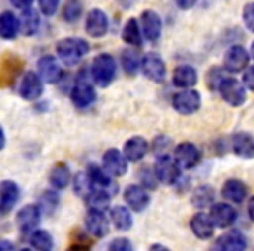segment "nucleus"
Here are the masks:
<instances>
[{
    "label": "nucleus",
    "mask_w": 254,
    "mask_h": 251,
    "mask_svg": "<svg viewBox=\"0 0 254 251\" xmlns=\"http://www.w3.org/2000/svg\"><path fill=\"white\" fill-rule=\"evenodd\" d=\"M85 227L94 237H103L108 234L110 223L108 218L105 216V213L101 209H91L85 216Z\"/></svg>",
    "instance_id": "17"
},
{
    "label": "nucleus",
    "mask_w": 254,
    "mask_h": 251,
    "mask_svg": "<svg viewBox=\"0 0 254 251\" xmlns=\"http://www.w3.org/2000/svg\"><path fill=\"white\" fill-rule=\"evenodd\" d=\"M141 28L146 39L155 42L160 37V33H162V19H160V16L155 11H150L148 9V11H145L141 14Z\"/></svg>",
    "instance_id": "19"
},
{
    "label": "nucleus",
    "mask_w": 254,
    "mask_h": 251,
    "mask_svg": "<svg viewBox=\"0 0 254 251\" xmlns=\"http://www.w3.org/2000/svg\"><path fill=\"white\" fill-rule=\"evenodd\" d=\"M174 4L180 9H183V11H188V9H191L197 4V0H174Z\"/></svg>",
    "instance_id": "47"
},
{
    "label": "nucleus",
    "mask_w": 254,
    "mask_h": 251,
    "mask_svg": "<svg viewBox=\"0 0 254 251\" xmlns=\"http://www.w3.org/2000/svg\"><path fill=\"white\" fill-rule=\"evenodd\" d=\"M110 197H112V192L105 190V188H94L91 194L85 197L89 209H106L110 204Z\"/></svg>",
    "instance_id": "32"
},
{
    "label": "nucleus",
    "mask_w": 254,
    "mask_h": 251,
    "mask_svg": "<svg viewBox=\"0 0 254 251\" xmlns=\"http://www.w3.org/2000/svg\"><path fill=\"white\" fill-rule=\"evenodd\" d=\"M117 72V63L113 60V56L110 54H99L92 60L91 65V75L92 81L99 85V87H106L112 84V81L115 79Z\"/></svg>",
    "instance_id": "2"
},
{
    "label": "nucleus",
    "mask_w": 254,
    "mask_h": 251,
    "mask_svg": "<svg viewBox=\"0 0 254 251\" xmlns=\"http://www.w3.org/2000/svg\"><path fill=\"white\" fill-rule=\"evenodd\" d=\"M60 0H39V7L44 16H53L56 14Z\"/></svg>",
    "instance_id": "42"
},
{
    "label": "nucleus",
    "mask_w": 254,
    "mask_h": 251,
    "mask_svg": "<svg viewBox=\"0 0 254 251\" xmlns=\"http://www.w3.org/2000/svg\"><path fill=\"white\" fill-rule=\"evenodd\" d=\"M155 173L160 183L174 185L181 176V167L176 163V159H169V157H160L157 159L155 164Z\"/></svg>",
    "instance_id": "7"
},
{
    "label": "nucleus",
    "mask_w": 254,
    "mask_h": 251,
    "mask_svg": "<svg viewBox=\"0 0 254 251\" xmlns=\"http://www.w3.org/2000/svg\"><path fill=\"white\" fill-rule=\"evenodd\" d=\"M223 197L233 204H242L247 197V187L240 180H228L221 188Z\"/></svg>",
    "instance_id": "25"
},
{
    "label": "nucleus",
    "mask_w": 254,
    "mask_h": 251,
    "mask_svg": "<svg viewBox=\"0 0 254 251\" xmlns=\"http://www.w3.org/2000/svg\"><path fill=\"white\" fill-rule=\"evenodd\" d=\"M249 65V53L246 47L242 46H232L225 53V60H223V67L230 74H239V72L246 70Z\"/></svg>",
    "instance_id": "6"
},
{
    "label": "nucleus",
    "mask_w": 254,
    "mask_h": 251,
    "mask_svg": "<svg viewBox=\"0 0 254 251\" xmlns=\"http://www.w3.org/2000/svg\"><path fill=\"white\" fill-rule=\"evenodd\" d=\"M23 68V61L18 58H4L2 61V82L4 85H9L12 81H16L19 70Z\"/></svg>",
    "instance_id": "30"
},
{
    "label": "nucleus",
    "mask_w": 254,
    "mask_h": 251,
    "mask_svg": "<svg viewBox=\"0 0 254 251\" xmlns=\"http://www.w3.org/2000/svg\"><path fill=\"white\" fill-rule=\"evenodd\" d=\"M219 94H221V98L225 99L228 105L232 106H240L244 105V101H246V85L240 84L237 79H223L221 84H219Z\"/></svg>",
    "instance_id": "4"
},
{
    "label": "nucleus",
    "mask_w": 254,
    "mask_h": 251,
    "mask_svg": "<svg viewBox=\"0 0 254 251\" xmlns=\"http://www.w3.org/2000/svg\"><path fill=\"white\" fill-rule=\"evenodd\" d=\"M82 16V2L80 0H66L63 7V19L68 23L78 21Z\"/></svg>",
    "instance_id": "38"
},
{
    "label": "nucleus",
    "mask_w": 254,
    "mask_h": 251,
    "mask_svg": "<svg viewBox=\"0 0 254 251\" xmlns=\"http://www.w3.org/2000/svg\"><path fill=\"white\" fill-rule=\"evenodd\" d=\"M129 209L124 208V206H113L110 209V218H112V223L115 225V229L129 230L132 227V215Z\"/></svg>",
    "instance_id": "29"
},
{
    "label": "nucleus",
    "mask_w": 254,
    "mask_h": 251,
    "mask_svg": "<svg viewBox=\"0 0 254 251\" xmlns=\"http://www.w3.org/2000/svg\"><path fill=\"white\" fill-rule=\"evenodd\" d=\"M141 70L153 82H162L166 79V63L159 54H146L143 58Z\"/></svg>",
    "instance_id": "12"
},
{
    "label": "nucleus",
    "mask_w": 254,
    "mask_h": 251,
    "mask_svg": "<svg viewBox=\"0 0 254 251\" xmlns=\"http://www.w3.org/2000/svg\"><path fill=\"white\" fill-rule=\"evenodd\" d=\"M18 201H19V187L14 181L4 180L2 181V187H0V209H2V213L7 215Z\"/></svg>",
    "instance_id": "18"
},
{
    "label": "nucleus",
    "mask_w": 254,
    "mask_h": 251,
    "mask_svg": "<svg viewBox=\"0 0 254 251\" xmlns=\"http://www.w3.org/2000/svg\"><path fill=\"white\" fill-rule=\"evenodd\" d=\"M44 85H42V77L35 72H26L23 75V81L19 84V94L23 99H28V101H35L42 96Z\"/></svg>",
    "instance_id": "8"
},
{
    "label": "nucleus",
    "mask_w": 254,
    "mask_h": 251,
    "mask_svg": "<svg viewBox=\"0 0 254 251\" xmlns=\"http://www.w3.org/2000/svg\"><path fill=\"white\" fill-rule=\"evenodd\" d=\"M143 63V60H139V54L134 49H127L122 53V67L129 75H136L139 70V65Z\"/></svg>",
    "instance_id": "35"
},
{
    "label": "nucleus",
    "mask_w": 254,
    "mask_h": 251,
    "mask_svg": "<svg viewBox=\"0 0 254 251\" xmlns=\"http://www.w3.org/2000/svg\"><path fill=\"white\" fill-rule=\"evenodd\" d=\"M148 152V142H146L143 136H132L131 140H127L126 145H124V154L129 161L132 163H138Z\"/></svg>",
    "instance_id": "24"
},
{
    "label": "nucleus",
    "mask_w": 254,
    "mask_h": 251,
    "mask_svg": "<svg viewBox=\"0 0 254 251\" xmlns=\"http://www.w3.org/2000/svg\"><path fill=\"white\" fill-rule=\"evenodd\" d=\"M11 4L14 5L16 9H21V11H25V9L32 7L33 0H11Z\"/></svg>",
    "instance_id": "46"
},
{
    "label": "nucleus",
    "mask_w": 254,
    "mask_h": 251,
    "mask_svg": "<svg viewBox=\"0 0 254 251\" xmlns=\"http://www.w3.org/2000/svg\"><path fill=\"white\" fill-rule=\"evenodd\" d=\"M58 201H60V197H58L56 192H53V190L44 192V194L40 195V209H42V213H46V215H51V213L56 209Z\"/></svg>",
    "instance_id": "39"
},
{
    "label": "nucleus",
    "mask_w": 254,
    "mask_h": 251,
    "mask_svg": "<svg viewBox=\"0 0 254 251\" xmlns=\"http://www.w3.org/2000/svg\"><path fill=\"white\" fill-rule=\"evenodd\" d=\"M30 244H32L35 250L40 251H51L53 250V237L47 230H35V232L30 236Z\"/></svg>",
    "instance_id": "37"
},
{
    "label": "nucleus",
    "mask_w": 254,
    "mask_h": 251,
    "mask_svg": "<svg viewBox=\"0 0 254 251\" xmlns=\"http://www.w3.org/2000/svg\"><path fill=\"white\" fill-rule=\"evenodd\" d=\"M127 157L126 154L119 152L117 149H110L103 156V167L112 176H124L127 173Z\"/></svg>",
    "instance_id": "10"
},
{
    "label": "nucleus",
    "mask_w": 254,
    "mask_h": 251,
    "mask_svg": "<svg viewBox=\"0 0 254 251\" xmlns=\"http://www.w3.org/2000/svg\"><path fill=\"white\" fill-rule=\"evenodd\" d=\"M56 53L66 67H73L89 53V46L82 39H63L58 42Z\"/></svg>",
    "instance_id": "1"
},
{
    "label": "nucleus",
    "mask_w": 254,
    "mask_h": 251,
    "mask_svg": "<svg viewBox=\"0 0 254 251\" xmlns=\"http://www.w3.org/2000/svg\"><path fill=\"white\" fill-rule=\"evenodd\" d=\"M214 248L223 251H242L247 248V241L240 232L232 230V232H226L221 237H218V241L214 243Z\"/></svg>",
    "instance_id": "21"
},
{
    "label": "nucleus",
    "mask_w": 254,
    "mask_h": 251,
    "mask_svg": "<svg viewBox=\"0 0 254 251\" xmlns=\"http://www.w3.org/2000/svg\"><path fill=\"white\" fill-rule=\"evenodd\" d=\"M40 216H42V209L37 204H28L25 208L19 209L18 216H16V223H18L19 230L21 232H32L40 222Z\"/></svg>",
    "instance_id": "11"
},
{
    "label": "nucleus",
    "mask_w": 254,
    "mask_h": 251,
    "mask_svg": "<svg viewBox=\"0 0 254 251\" xmlns=\"http://www.w3.org/2000/svg\"><path fill=\"white\" fill-rule=\"evenodd\" d=\"M171 145H173V142H171L169 136H157L155 140H153V145H152V150L153 154H155L157 159H160V157H167V152H169Z\"/></svg>",
    "instance_id": "40"
},
{
    "label": "nucleus",
    "mask_w": 254,
    "mask_h": 251,
    "mask_svg": "<svg viewBox=\"0 0 254 251\" xmlns=\"http://www.w3.org/2000/svg\"><path fill=\"white\" fill-rule=\"evenodd\" d=\"M124 201L132 211H145L150 204V194L145 190V187L141 185H131V187H127L126 192H124Z\"/></svg>",
    "instance_id": "9"
},
{
    "label": "nucleus",
    "mask_w": 254,
    "mask_h": 251,
    "mask_svg": "<svg viewBox=\"0 0 254 251\" xmlns=\"http://www.w3.org/2000/svg\"><path fill=\"white\" fill-rule=\"evenodd\" d=\"M37 68H39V75L42 77V81L54 84V82L60 81L61 77V68L58 65L56 58L53 56H42L37 61Z\"/></svg>",
    "instance_id": "22"
},
{
    "label": "nucleus",
    "mask_w": 254,
    "mask_h": 251,
    "mask_svg": "<svg viewBox=\"0 0 254 251\" xmlns=\"http://www.w3.org/2000/svg\"><path fill=\"white\" fill-rule=\"evenodd\" d=\"M70 98L77 108H87V106H91L96 101V91L89 82L78 81L73 85V89H71Z\"/></svg>",
    "instance_id": "13"
},
{
    "label": "nucleus",
    "mask_w": 254,
    "mask_h": 251,
    "mask_svg": "<svg viewBox=\"0 0 254 251\" xmlns=\"http://www.w3.org/2000/svg\"><path fill=\"white\" fill-rule=\"evenodd\" d=\"M85 30L91 37L99 39V37H105L108 32V18L101 9H92L91 12L85 18Z\"/></svg>",
    "instance_id": "14"
},
{
    "label": "nucleus",
    "mask_w": 254,
    "mask_h": 251,
    "mask_svg": "<svg viewBox=\"0 0 254 251\" xmlns=\"http://www.w3.org/2000/svg\"><path fill=\"white\" fill-rule=\"evenodd\" d=\"M211 216L214 220L216 227L225 229V227H230L237 220V209L228 202H218V204H212Z\"/></svg>",
    "instance_id": "16"
},
{
    "label": "nucleus",
    "mask_w": 254,
    "mask_h": 251,
    "mask_svg": "<svg viewBox=\"0 0 254 251\" xmlns=\"http://www.w3.org/2000/svg\"><path fill=\"white\" fill-rule=\"evenodd\" d=\"M122 39H124V42L131 44V46L141 47L143 37H141V32H139L138 19L131 18L129 21L126 23V26H124V32H122Z\"/></svg>",
    "instance_id": "31"
},
{
    "label": "nucleus",
    "mask_w": 254,
    "mask_h": 251,
    "mask_svg": "<svg viewBox=\"0 0 254 251\" xmlns=\"http://www.w3.org/2000/svg\"><path fill=\"white\" fill-rule=\"evenodd\" d=\"M39 25H40L39 14H37L32 7L25 9V12H23V16H21V32L25 33V35L32 37V35H35V33H37Z\"/></svg>",
    "instance_id": "33"
},
{
    "label": "nucleus",
    "mask_w": 254,
    "mask_h": 251,
    "mask_svg": "<svg viewBox=\"0 0 254 251\" xmlns=\"http://www.w3.org/2000/svg\"><path fill=\"white\" fill-rule=\"evenodd\" d=\"M19 32H21V19L16 18L12 12L5 11L0 18V35H2V39L11 40Z\"/></svg>",
    "instance_id": "26"
},
{
    "label": "nucleus",
    "mask_w": 254,
    "mask_h": 251,
    "mask_svg": "<svg viewBox=\"0 0 254 251\" xmlns=\"http://www.w3.org/2000/svg\"><path fill=\"white\" fill-rule=\"evenodd\" d=\"M242 18H244V23H246L247 30L254 33V2H251V4L244 5Z\"/></svg>",
    "instance_id": "41"
},
{
    "label": "nucleus",
    "mask_w": 254,
    "mask_h": 251,
    "mask_svg": "<svg viewBox=\"0 0 254 251\" xmlns=\"http://www.w3.org/2000/svg\"><path fill=\"white\" fill-rule=\"evenodd\" d=\"M108 248L113 251H131L132 244L129 243L126 237H117V239H113L112 243L108 244Z\"/></svg>",
    "instance_id": "44"
},
{
    "label": "nucleus",
    "mask_w": 254,
    "mask_h": 251,
    "mask_svg": "<svg viewBox=\"0 0 254 251\" xmlns=\"http://www.w3.org/2000/svg\"><path fill=\"white\" fill-rule=\"evenodd\" d=\"M141 178H143V183H145V187L146 188H155L157 187V173H155V167L153 169H150L148 166L145 167V171H143V174H141Z\"/></svg>",
    "instance_id": "43"
},
{
    "label": "nucleus",
    "mask_w": 254,
    "mask_h": 251,
    "mask_svg": "<svg viewBox=\"0 0 254 251\" xmlns=\"http://www.w3.org/2000/svg\"><path fill=\"white\" fill-rule=\"evenodd\" d=\"M232 150L235 156L242 159H253L254 157V136L246 131H239L232 136Z\"/></svg>",
    "instance_id": "15"
},
{
    "label": "nucleus",
    "mask_w": 254,
    "mask_h": 251,
    "mask_svg": "<svg viewBox=\"0 0 254 251\" xmlns=\"http://www.w3.org/2000/svg\"><path fill=\"white\" fill-rule=\"evenodd\" d=\"M214 201V188L212 187H198L197 190L193 192V197H191V202H193L197 208L204 209L207 208L209 204H212Z\"/></svg>",
    "instance_id": "36"
},
{
    "label": "nucleus",
    "mask_w": 254,
    "mask_h": 251,
    "mask_svg": "<svg viewBox=\"0 0 254 251\" xmlns=\"http://www.w3.org/2000/svg\"><path fill=\"white\" fill-rule=\"evenodd\" d=\"M202 105L200 92L193 89H185L181 92H176L173 96V108L181 115H191L195 113Z\"/></svg>",
    "instance_id": "3"
},
{
    "label": "nucleus",
    "mask_w": 254,
    "mask_h": 251,
    "mask_svg": "<svg viewBox=\"0 0 254 251\" xmlns=\"http://www.w3.org/2000/svg\"><path fill=\"white\" fill-rule=\"evenodd\" d=\"M242 81H244V85H246L249 91H254V65H251V67L246 68Z\"/></svg>",
    "instance_id": "45"
},
{
    "label": "nucleus",
    "mask_w": 254,
    "mask_h": 251,
    "mask_svg": "<svg viewBox=\"0 0 254 251\" xmlns=\"http://www.w3.org/2000/svg\"><path fill=\"white\" fill-rule=\"evenodd\" d=\"M251 56L254 58V42H253V46H251Z\"/></svg>",
    "instance_id": "49"
},
{
    "label": "nucleus",
    "mask_w": 254,
    "mask_h": 251,
    "mask_svg": "<svg viewBox=\"0 0 254 251\" xmlns=\"http://www.w3.org/2000/svg\"><path fill=\"white\" fill-rule=\"evenodd\" d=\"M70 169L66 167V164L63 163H58L56 166L51 169V174H49V181L56 190H63L70 185Z\"/></svg>",
    "instance_id": "28"
},
{
    "label": "nucleus",
    "mask_w": 254,
    "mask_h": 251,
    "mask_svg": "<svg viewBox=\"0 0 254 251\" xmlns=\"http://www.w3.org/2000/svg\"><path fill=\"white\" fill-rule=\"evenodd\" d=\"M190 227H191V232L198 237V239H209L212 237L216 229V223L212 220V216L205 215V213H197L193 218L190 220Z\"/></svg>",
    "instance_id": "20"
},
{
    "label": "nucleus",
    "mask_w": 254,
    "mask_h": 251,
    "mask_svg": "<svg viewBox=\"0 0 254 251\" xmlns=\"http://www.w3.org/2000/svg\"><path fill=\"white\" fill-rule=\"evenodd\" d=\"M174 159L180 164L181 169H191L195 167L202 159V154L198 150V147H195L193 143H180L174 147Z\"/></svg>",
    "instance_id": "5"
},
{
    "label": "nucleus",
    "mask_w": 254,
    "mask_h": 251,
    "mask_svg": "<svg viewBox=\"0 0 254 251\" xmlns=\"http://www.w3.org/2000/svg\"><path fill=\"white\" fill-rule=\"evenodd\" d=\"M89 176H91V180H92V183H94V187L96 188H105V190H108V192H115V187L112 185V174L108 173V171L105 169V167H98V166H94V164H91L89 166Z\"/></svg>",
    "instance_id": "27"
},
{
    "label": "nucleus",
    "mask_w": 254,
    "mask_h": 251,
    "mask_svg": "<svg viewBox=\"0 0 254 251\" xmlns=\"http://www.w3.org/2000/svg\"><path fill=\"white\" fill-rule=\"evenodd\" d=\"M247 213H249L251 220L254 222V195L251 197V201H249V206H247Z\"/></svg>",
    "instance_id": "48"
},
{
    "label": "nucleus",
    "mask_w": 254,
    "mask_h": 251,
    "mask_svg": "<svg viewBox=\"0 0 254 251\" xmlns=\"http://www.w3.org/2000/svg\"><path fill=\"white\" fill-rule=\"evenodd\" d=\"M197 70L190 65H181L174 70L173 74V84L180 89H190L197 84Z\"/></svg>",
    "instance_id": "23"
},
{
    "label": "nucleus",
    "mask_w": 254,
    "mask_h": 251,
    "mask_svg": "<svg viewBox=\"0 0 254 251\" xmlns=\"http://www.w3.org/2000/svg\"><path fill=\"white\" fill-rule=\"evenodd\" d=\"M94 188L96 187H94V183H92L89 173H78L77 176L73 178V190H75V194L80 195V197H87Z\"/></svg>",
    "instance_id": "34"
}]
</instances>
